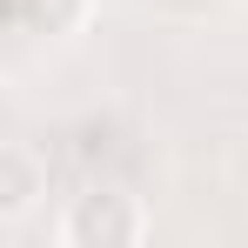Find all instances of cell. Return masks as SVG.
<instances>
[{
	"instance_id": "1",
	"label": "cell",
	"mask_w": 248,
	"mask_h": 248,
	"mask_svg": "<svg viewBox=\"0 0 248 248\" xmlns=\"http://www.w3.org/2000/svg\"><path fill=\"white\" fill-rule=\"evenodd\" d=\"M148 235V208L127 188H87L61 215V242L67 248H134Z\"/></svg>"
},
{
	"instance_id": "2",
	"label": "cell",
	"mask_w": 248,
	"mask_h": 248,
	"mask_svg": "<svg viewBox=\"0 0 248 248\" xmlns=\"http://www.w3.org/2000/svg\"><path fill=\"white\" fill-rule=\"evenodd\" d=\"M47 195V161L27 141H0V228L7 221H27Z\"/></svg>"
},
{
	"instance_id": "3",
	"label": "cell",
	"mask_w": 248,
	"mask_h": 248,
	"mask_svg": "<svg viewBox=\"0 0 248 248\" xmlns=\"http://www.w3.org/2000/svg\"><path fill=\"white\" fill-rule=\"evenodd\" d=\"M20 7H27V20L47 27V34H74V27L87 20V7H94V0H20Z\"/></svg>"
}]
</instances>
